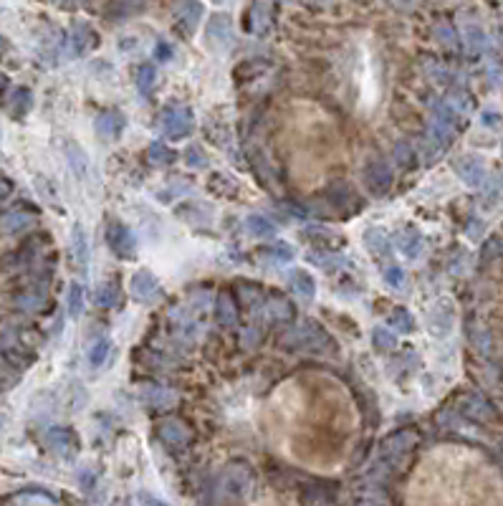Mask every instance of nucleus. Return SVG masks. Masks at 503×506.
I'll return each mask as SVG.
<instances>
[{
	"label": "nucleus",
	"mask_w": 503,
	"mask_h": 506,
	"mask_svg": "<svg viewBox=\"0 0 503 506\" xmlns=\"http://www.w3.org/2000/svg\"><path fill=\"white\" fill-rule=\"evenodd\" d=\"M155 82H157V69L152 64H142L137 69V89L142 94H150L152 92V87H155Z\"/></svg>",
	"instance_id": "nucleus-26"
},
{
	"label": "nucleus",
	"mask_w": 503,
	"mask_h": 506,
	"mask_svg": "<svg viewBox=\"0 0 503 506\" xmlns=\"http://www.w3.org/2000/svg\"><path fill=\"white\" fill-rule=\"evenodd\" d=\"M31 104H33V94H31L28 89H18V92L13 94V114L16 116H23L26 111L31 109Z\"/></svg>",
	"instance_id": "nucleus-29"
},
{
	"label": "nucleus",
	"mask_w": 503,
	"mask_h": 506,
	"mask_svg": "<svg viewBox=\"0 0 503 506\" xmlns=\"http://www.w3.org/2000/svg\"><path fill=\"white\" fill-rule=\"evenodd\" d=\"M71 256H74V263L76 268L87 274V266H89V238H87V231H84L82 223H74V231H71Z\"/></svg>",
	"instance_id": "nucleus-6"
},
{
	"label": "nucleus",
	"mask_w": 503,
	"mask_h": 506,
	"mask_svg": "<svg viewBox=\"0 0 503 506\" xmlns=\"http://www.w3.org/2000/svg\"><path fill=\"white\" fill-rule=\"evenodd\" d=\"M382 276H385V284L392 286V289H399L402 281H405V271H402L399 266H387Z\"/></svg>",
	"instance_id": "nucleus-34"
},
{
	"label": "nucleus",
	"mask_w": 503,
	"mask_h": 506,
	"mask_svg": "<svg viewBox=\"0 0 503 506\" xmlns=\"http://www.w3.org/2000/svg\"><path fill=\"white\" fill-rule=\"evenodd\" d=\"M11 192H13V182L8 180V177H3V175H0V200L11 198Z\"/></svg>",
	"instance_id": "nucleus-38"
},
{
	"label": "nucleus",
	"mask_w": 503,
	"mask_h": 506,
	"mask_svg": "<svg viewBox=\"0 0 503 506\" xmlns=\"http://www.w3.org/2000/svg\"><path fill=\"white\" fill-rule=\"evenodd\" d=\"M66 158H69V163H71V170H74V175L76 177H87L89 175V158H87V152L82 150V147L76 145V142H71L69 147H66Z\"/></svg>",
	"instance_id": "nucleus-17"
},
{
	"label": "nucleus",
	"mask_w": 503,
	"mask_h": 506,
	"mask_svg": "<svg viewBox=\"0 0 503 506\" xmlns=\"http://www.w3.org/2000/svg\"><path fill=\"white\" fill-rule=\"evenodd\" d=\"M111 355V342L106 337L96 339V342L92 344V349H89V365L94 367V370H99V367H104L106 357Z\"/></svg>",
	"instance_id": "nucleus-22"
},
{
	"label": "nucleus",
	"mask_w": 503,
	"mask_h": 506,
	"mask_svg": "<svg viewBox=\"0 0 503 506\" xmlns=\"http://www.w3.org/2000/svg\"><path fill=\"white\" fill-rule=\"evenodd\" d=\"M185 160L190 167H205V165H208V158H205V152L200 150V147H187Z\"/></svg>",
	"instance_id": "nucleus-35"
},
{
	"label": "nucleus",
	"mask_w": 503,
	"mask_h": 506,
	"mask_svg": "<svg viewBox=\"0 0 503 506\" xmlns=\"http://www.w3.org/2000/svg\"><path fill=\"white\" fill-rule=\"evenodd\" d=\"M389 326H394L399 334H410L412 329H415V319L410 317V312L397 309V312H392V317H389Z\"/></svg>",
	"instance_id": "nucleus-28"
},
{
	"label": "nucleus",
	"mask_w": 503,
	"mask_h": 506,
	"mask_svg": "<svg viewBox=\"0 0 503 506\" xmlns=\"http://www.w3.org/2000/svg\"><path fill=\"white\" fill-rule=\"evenodd\" d=\"M142 501H147V504H162V501L155 499V496H145V494H142Z\"/></svg>",
	"instance_id": "nucleus-40"
},
{
	"label": "nucleus",
	"mask_w": 503,
	"mask_h": 506,
	"mask_svg": "<svg viewBox=\"0 0 503 506\" xmlns=\"http://www.w3.org/2000/svg\"><path fill=\"white\" fill-rule=\"evenodd\" d=\"M397 248H399V253H402V256L417 258V256H420V251H422L420 233H417L415 228H407V231H402V236H399V241H397Z\"/></svg>",
	"instance_id": "nucleus-14"
},
{
	"label": "nucleus",
	"mask_w": 503,
	"mask_h": 506,
	"mask_svg": "<svg viewBox=\"0 0 503 506\" xmlns=\"http://www.w3.org/2000/svg\"><path fill=\"white\" fill-rule=\"evenodd\" d=\"M160 127H162V134L167 140H185L195 127V119H192V111L187 106L170 104L160 114Z\"/></svg>",
	"instance_id": "nucleus-1"
},
{
	"label": "nucleus",
	"mask_w": 503,
	"mask_h": 506,
	"mask_svg": "<svg viewBox=\"0 0 503 506\" xmlns=\"http://www.w3.org/2000/svg\"><path fill=\"white\" fill-rule=\"evenodd\" d=\"M160 441L172 451H182L187 446V431L179 423H162L160 425Z\"/></svg>",
	"instance_id": "nucleus-10"
},
{
	"label": "nucleus",
	"mask_w": 503,
	"mask_h": 506,
	"mask_svg": "<svg viewBox=\"0 0 503 506\" xmlns=\"http://www.w3.org/2000/svg\"><path fill=\"white\" fill-rule=\"evenodd\" d=\"M124 129V116L119 111H104L96 116V132L104 137H119Z\"/></svg>",
	"instance_id": "nucleus-13"
},
{
	"label": "nucleus",
	"mask_w": 503,
	"mask_h": 506,
	"mask_svg": "<svg viewBox=\"0 0 503 506\" xmlns=\"http://www.w3.org/2000/svg\"><path fill=\"white\" fill-rule=\"evenodd\" d=\"M16 304L26 312H38L43 307V297L41 294H23V297H18Z\"/></svg>",
	"instance_id": "nucleus-33"
},
{
	"label": "nucleus",
	"mask_w": 503,
	"mask_h": 506,
	"mask_svg": "<svg viewBox=\"0 0 503 506\" xmlns=\"http://www.w3.org/2000/svg\"><path fill=\"white\" fill-rule=\"evenodd\" d=\"M215 319H218L220 326H236L238 324L236 302H233L231 294H220L218 297V302H215Z\"/></svg>",
	"instance_id": "nucleus-11"
},
{
	"label": "nucleus",
	"mask_w": 503,
	"mask_h": 506,
	"mask_svg": "<svg viewBox=\"0 0 503 506\" xmlns=\"http://www.w3.org/2000/svg\"><path fill=\"white\" fill-rule=\"evenodd\" d=\"M116 297H119V294H116V286L104 284L101 289L96 291V304L99 307H104V309H111L116 304Z\"/></svg>",
	"instance_id": "nucleus-32"
},
{
	"label": "nucleus",
	"mask_w": 503,
	"mask_h": 506,
	"mask_svg": "<svg viewBox=\"0 0 503 506\" xmlns=\"http://www.w3.org/2000/svg\"><path fill=\"white\" fill-rule=\"evenodd\" d=\"M33 223V216L23 213V210H13V213H6V216L0 218V231L3 233H18L23 231L26 226Z\"/></svg>",
	"instance_id": "nucleus-18"
},
{
	"label": "nucleus",
	"mask_w": 503,
	"mask_h": 506,
	"mask_svg": "<svg viewBox=\"0 0 503 506\" xmlns=\"http://www.w3.org/2000/svg\"><path fill=\"white\" fill-rule=\"evenodd\" d=\"M228 35H231V23H228V16H215L208 26V38L215 41L218 46L228 41Z\"/></svg>",
	"instance_id": "nucleus-20"
},
{
	"label": "nucleus",
	"mask_w": 503,
	"mask_h": 506,
	"mask_svg": "<svg viewBox=\"0 0 503 506\" xmlns=\"http://www.w3.org/2000/svg\"><path fill=\"white\" fill-rule=\"evenodd\" d=\"M372 342H375L377 352H389L394 347V337L392 332H387L385 326H377L375 332H372Z\"/></svg>",
	"instance_id": "nucleus-31"
},
{
	"label": "nucleus",
	"mask_w": 503,
	"mask_h": 506,
	"mask_svg": "<svg viewBox=\"0 0 503 506\" xmlns=\"http://www.w3.org/2000/svg\"><path fill=\"white\" fill-rule=\"evenodd\" d=\"M182 221H187L190 226H203V223H208L210 221V213L208 210H203L200 205H195V203H187V205H182V208H177L175 210Z\"/></svg>",
	"instance_id": "nucleus-21"
},
{
	"label": "nucleus",
	"mask_w": 503,
	"mask_h": 506,
	"mask_svg": "<svg viewBox=\"0 0 503 506\" xmlns=\"http://www.w3.org/2000/svg\"><path fill=\"white\" fill-rule=\"evenodd\" d=\"M480 172H483V170H480L475 163H468V167H460V175H463V177H465L468 182H473V185L480 180Z\"/></svg>",
	"instance_id": "nucleus-37"
},
{
	"label": "nucleus",
	"mask_w": 503,
	"mask_h": 506,
	"mask_svg": "<svg viewBox=\"0 0 503 506\" xmlns=\"http://www.w3.org/2000/svg\"><path fill=\"white\" fill-rule=\"evenodd\" d=\"M147 158L155 165H160V167H167V165L175 163V152L167 145H162V142H152L150 150H147Z\"/></svg>",
	"instance_id": "nucleus-23"
},
{
	"label": "nucleus",
	"mask_w": 503,
	"mask_h": 506,
	"mask_svg": "<svg viewBox=\"0 0 503 506\" xmlns=\"http://www.w3.org/2000/svg\"><path fill=\"white\" fill-rule=\"evenodd\" d=\"M365 243L372 253H380V256L389 251V243H387V238H385V233L377 231V228H370V231L365 233Z\"/></svg>",
	"instance_id": "nucleus-27"
},
{
	"label": "nucleus",
	"mask_w": 503,
	"mask_h": 506,
	"mask_svg": "<svg viewBox=\"0 0 503 506\" xmlns=\"http://www.w3.org/2000/svg\"><path fill=\"white\" fill-rule=\"evenodd\" d=\"M0 423H3V420H0Z\"/></svg>",
	"instance_id": "nucleus-43"
},
{
	"label": "nucleus",
	"mask_w": 503,
	"mask_h": 506,
	"mask_svg": "<svg viewBox=\"0 0 503 506\" xmlns=\"http://www.w3.org/2000/svg\"><path fill=\"white\" fill-rule=\"evenodd\" d=\"M147 402H150L152 407H160V410H165V407H170L175 402V395L167 390H162V387H155V390L147 392Z\"/></svg>",
	"instance_id": "nucleus-30"
},
{
	"label": "nucleus",
	"mask_w": 503,
	"mask_h": 506,
	"mask_svg": "<svg viewBox=\"0 0 503 506\" xmlns=\"http://www.w3.org/2000/svg\"><path fill=\"white\" fill-rule=\"evenodd\" d=\"M66 309H69L71 319H79V317H82V312H84V289H82V284H71L69 286Z\"/></svg>",
	"instance_id": "nucleus-24"
},
{
	"label": "nucleus",
	"mask_w": 503,
	"mask_h": 506,
	"mask_svg": "<svg viewBox=\"0 0 503 506\" xmlns=\"http://www.w3.org/2000/svg\"><path fill=\"white\" fill-rule=\"evenodd\" d=\"M268 312H271V317L276 321L294 319V307H291V302L289 299H284V297H273L271 304H268Z\"/></svg>",
	"instance_id": "nucleus-25"
},
{
	"label": "nucleus",
	"mask_w": 503,
	"mask_h": 506,
	"mask_svg": "<svg viewBox=\"0 0 503 506\" xmlns=\"http://www.w3.org/2000/svg\"><path fill=\"white\" fill-rule=\"evenodd\" d=\"M3 501H11V504H56V496L53 494H46L43 489H26L21 494H13Z\"/></svg>",
	"instance_id": "nucleus-15"
},
{
	"label": "nucleus",
	"mask_w": 503,
	"mask_h": 506,
	"mask_svg": "<svg viewBox=\"0 0 503 506\" xmlns=\"http://www.w3.org/2000/svg\"><path fill=\"white\" fill-rule=\"evenodd\" d=\"M79 486H82L87 494H92L94 486H96V473H94V468H82V471H79Z\"/></svg>",
	"instance_id": "nucleus-36"
},
{
	"label": "nucleus",
	"mask_w": 503,
	"mask_h": 506,
	"mask_svg": "<svg viewBox=\"0 0 503 506\" xmlns=\"http://www.w3.org/2000/svg\"><path fill=\"white\" fill-rule=\"evenodd\" d=\"M170 56H172V51H170V48L165 46V43H160V46H157V51H155V58H157V61H167Z\"/></svg>",
	"instance_id": "nucleus-39"
},
{
	"label": "nucleus",
	"mask_w": 503,
	"mask_h": 506,
	"mask_svg": "<svg viewBox=\"0 0 503 506\" xmlns=\"http://www.w3.org/2000/svg\"><path fill=\"white\" fill-rule=\"evenodd\" d=\"M255 258L266 261L268 266H271V263H289L291 258H294V248H291L289 243H284V241H278V243L273 246H263V248L255 253Z\"/></svg>",
	"instance_id": "nucleus-9"
},
{
	"label": "nucleus",
	"mask_w": 503,
	"mask_h": 506,
	"mask_svg": "<svg viewBox=\"0 0 503 506\" xmlns=\"http://www.w3.org/2000/svg\"><path fill=\"white\" fill-rule=\"evenodd\" d=\"M129 289H132V297L137 299V302H155V299H160V281L155 279V276L150 274V271H134L132 281H129Z\"/></svg>",
	"instance_id": "nucleus-4"
},
{
	"label": "nucleus",
	"mask_w": 503,
	"mask_h": 506,
	"mask_svg": "<svg viewBox=\"0 0 503 506\" xmlns=\"http://www.w3.org/2000/svg\"><path fill=\"white\" fill-rule=\"evenodd\" d=\"M106 243H109V248L119 258H132L137 253V243H134L132 231L127 226H122V223H111L106 228Z\"/></svg>",
	"instance_id": "nucleus-2"
},
{
	"label": "nucleus",
	"mask_w": 503,
	"mask_h": 506,
	"mask_svg": "<svg viewBox=\"0 0 503 506\" xmlns=\"http://www.w3.org/2000/svg\"><path fill=\"white\" fill-rule=\"evenodd\" d=\"M99 35L87 26H76L74 35H71V56H84L92 46H96Z\"/></svg>",
	"instance_id": "nucleus-12"
},
{
	"label": "nucleus",
	"mask_w": 503,
	"mask_h": 506,
	"mask_svg": "<svg viewBox=\"0 0 503 506\" xmlns=\"http://www.w3.org/2000/svg\"><path fill=\"white\" fill-rule=\"evenodd\" d=\"M46 443H48V449L56 451V453L64 456V458H71V456L79 451V438H76V433L71 431V428H61V425L48 428Z\"/></svg>",
	"instance_id": "nucleus-3"
},
{
	"label": "nucleus",
	"mask_w": 503,
	"mask_h": 506,
	"mask_svg": "<svg viewBox=\"0 0 503 506\" xmlns=\"http://www.w3.org/2000/svg\"><path fill=\"white\" fill-rule=\"evenodd\" d=\"M284 342H291L294 347H299V349H316V344H329V337H326L319 326L301 324V326H296L294 332H291Z\"/></svg>",
	"instance_id": "nucleus-5"
},
{
	"label": "nucleus",
	"mask_w": 503,
	"mask_h": 506,
	"mask_svg": "<svg viewBox=\"0 0 503 506\" xmlns=\"http://www.w3.org/2000/svg\"><path fill=\"white\" fill-rule=\"evenodd\" d=\"M3 51H6V41L0 38V56H3Z\"/></svg>",
	"instance_id": "nucleus-42"
},
{
	"label": "nucleus",
	"mask_w": 503,
	"mask_h": 506,
	"mask_svg": "<svg viewBox=\"0 0 503 506\" xmlns=\"http://www.w3.org/2000/svg\"><path fill=\"white\" fill-rule=\"evenodd\" d=\"M6 84H8L6 74H0V92H3V89H6Z\"/></svg>",
	"instance_id": "nucleus-41"
},
{
	"label": "nucleus",
	"mask_w": 503,
	"mask_h": 506,
	"mask_svg": "<svg viewBox=\"0 0 503 506\" xmlns=\"http://www.w3.org/2000/svg\"><path fill=\"white\" fill-rule=\"evenodd\" d=\"M245 231H248L253 238H268V236L276 233V226H273L266 216H248V221H245Z\"/></svg>",
	"instance_id": "nucleus-19"
},
{
	"label": "nucleus",
	"mask_w": 503,
	"mask_h": 506,
	"mask_svg": "<svg viewBox=\"0 0 503 506\" xmlns=\"http://www.w3.org/2000/svg\"><path fill=\"white\" fill-rule=\"evenodd\" d=\"M200 16H203V8L197 6V3H192V0H185V3L177 8V21H179V26H182V31H187V33L195 31Z\"/></svg>",
	"instance_id": "nucleus-16"
},
{
	"label": "nucleus",
	"mask_w": 503,
	"mask_h": 506,
	"mask_svg": "<svg viewBox=\"0 0 503 506\" xmlns=\"http://www.w3.org/2000/svg\"><path fill=\"white\" fill-rule=\"evenodd\" d=\"M289 284H291V289L296 291V297H301L304 302H311L314 294H316V284H314L311 274L304 271V268H294V271H289Z\"/></svg>",
	"instance_id": "nucleus-8"
},
{
	"label": "nucleus",
	"mask_w": 503,
	"mask_h": 506,
	"mask_svg": "<svg viewBox=\"0 0 503 506\" xmlns=\"http://www.w3.org/2000/svg\"><path fill=\"white\" fill-rule=\"evenodd\" d=\"M389 182H392V172H389V167L385 163H372L365 170V185L372 192H377V195H382V192L387 190Z\"/></svg>",
	"instance_id": "nucleus-7"
}]
</instances>
